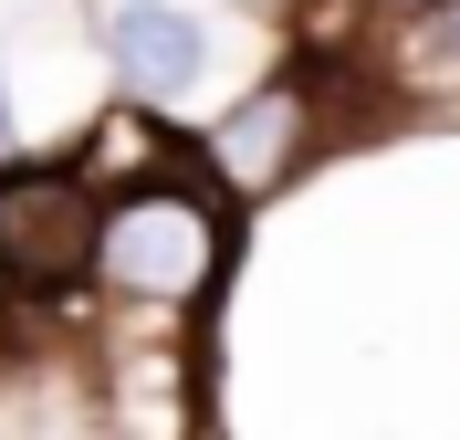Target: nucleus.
I'll use <instances>...</instances> for the list:
<instances>
[{
    "label": "nucleus",
    "instance_id": "2",
    "mask_svg": "<svg viewBox=\"0 0 460 440\" xmlns=\"http://www.w3.org/2000/svg\"><path fill=\"white\" fill-rule=\"evenodd\" d=\"M94 241H105V189L53 157H11L0 168V304H74L94 283Z\"/></svg>",
    "mask_w": 460,
    "mask_h": 440
},
{
    "label": "nucleus",
    "instance_id": "3",
    "mask_svg": "<svg viewBox=\"0 0 460 440\" xmlns=\"http://www.w3.org/2000/svg\"><path fill=\"white\" fill-rule=\"evenodd\" d=\"M314 147H324V85H314V74H272V85H252L199 137V168L220 178V200L261 210V200H283L293 178H304Z\"/></svg>",
    "mask_w": 460,
    "mask_h": 440
},
{
    "label": "nucleus",
    "instance_id": "7",
    "mask_svg": "<svg viewBox=\"0 0 460 440\" xmlns=\"http://www.w3.org/2000/svg\"><path fill=\"white\" fill-rule=\"evenodd\" d=\"M376 11H419V0H376Z\"/></svg>",
    "mask_w": 460,
    "mask_h": 440
},
{
    "label": "nucleus",
    "instance_id": "1",
    "mask_svg": "<svg viewBox=\"0 0 460 440\" xmlns=\"http://www.w3.org/2000/svg\"><path fill=\"white\" fill-rule=\"evenodd\" d=\"M230 273V210L189 178H137L105 200V241H94V283L137 315H189Z\"/></svg>",
    "mask_w": 460,
    "mask_h": 440
},
{
    "label": "nucleus",
    "instance_id": "5",
    "mask_svg": "<svg viewBox=\"0 0 460 440\" xmlns=\"http://www.w3.org/2000/svg\"><path fill=\"white\" fill-rule=\"evenodd\" d=\"M376 85L398 105H460V0H419L387 53H376Z\"/></svg>",
    "mask_w": 460,
    "mask_h": 440
},
{
    "label": "nucleus",
    "instance_id": "6",
    "mask_svg": "<svg viewBox=\"0 0 460 440\" xmlns=\"http://www.w3.org/2000/svg\"><path fill=\"white\" fill-rule=\"evenodd\" d=\"M0 147H11V85H0Z\"/></svg>",
    "mask_w": 460,
    "mask_h": 440
},
{
    "label": "nucleus",
    "instance_id": "4",
    "mask_svg": "<svg viewBox=\"0 0 460 440\" xmlns=\"http://www.w3.org/2000/svg\"><path fill=\"white\" fill-rule=\"evenodd\" d=\"M105 63L137 105H178L209 74V22L178 11V0H115L105 11Z\"/></svg>",
    "mask_w": 460,
    "mask_h": 440
}]
</instances>
